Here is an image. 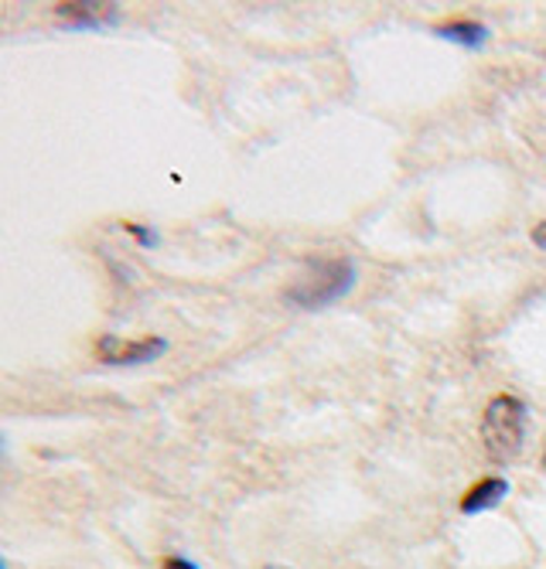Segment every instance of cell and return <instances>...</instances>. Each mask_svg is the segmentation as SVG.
I'll return each instance as SVG.
<instances>
[{
    "mask_svg": "<svg viewBox=\"0 0 546 569\" xmlns=\"http://www.w3.org/2000/svg\"><path fill=\"white\" fill-rule=\"evenodd\" d=\"M509 495V481L506 478H485L478 481L465 498H461V511L465 515H482V511H492V508H499Z\"/></svg>",
    "mask_w": 546,
    "mask_h": 569,
    "instance_id": "5",
    "label": "cell"
},
{
    "mask_svg": "<svg viewBox=\"0 0 546 569\" xmlns=\"http://www.w3.org/2000/svg\"><path fill=\"white\" fill-rule=\"evenodd\" d=\"M437 34H440L444 41H455V44H465V48H482V44H485V38H488V28H485V24H478V21L461 18V21L440 24V28H437Z\"/></svg>",
    "mask_w": 546,
    "mask_h": 569,
    "instance_id": "6",
    "label": "cell"
},
{
    "mask_svg": "<svg viewBox=\"0 0 546 569\" xmlns=\"http://www.w3.org/2000/svg\"><path fill=\"white\" fill-rule=\"evenodd\" d=\"M52 11L69 28H107L120 18V8L103 4V0H66V4H56Z\"/></svg>",
    "mask_w": 546,
    "mask_h": 569,
    "instance_id": "4",
    "label": "cell"
},
{
    "mask_svg": "<svg viewBox=\"0 0 546 569\" xmlns=\"http://www.w3.org/2000/svg\"><path fill=\"white\" fill-rule=\"evenodd\" d=\"M0 569H8V562H4V559H0Z\"/></svg>",
    "mask_w": 546,
    "mask_h": 569,
    "instance_id": "12",
    "label": "cell"
},
{
    "mask_svg": "<svg viewBox=\"0 0 546 569\" xmlns=\"http://www.w3.org/2000/svg\"><path fill=\"white\" fill-rule=\"evenodd\" d=\"M526 402L516 396H495L485 406V417H482V443L488 450L492 460H513L523 447L526 437Z\"/></svg>",
    "mask_w": 546,
    "mask_h": 569,
    "instance_id": "2",
    "label": "cell"
},
{
    "mask_svg": "<svg viewBox=\"0 0 546 569\" xmlns=\"http://www.w3.org/2000/svg\"><path fill=\"white\" fill-rule=\"evenodd\" d=\"M165 569H202V566L191 562L188 556H168V559H165Z\"/></svg>",
    "mask_w": 546,
    "mask_h": 569,
    "instance_id": "8",
    "label": "cell"
},
{
    "mask_svg": "<svg viewBox=\"0 0 546 569\" xmlns=\"http://www.w3.org/2000/svg\"><path fill=\"white\" fill-rule=\"evenodd\" d=\"M168 351V341L151 335V338H137V341H123V338H99L96 341V358L103 366L113 369H130V366H147V361H158Z\"/></svg>",
    "mask_w": 546,
    "mask_h": 569,
    "instance_id": "3",
    "label": "cell"
},
{
    "mask_svg": "<svg viewBox=\"0 0 546 569\" xmlns=\"http://www.w3.org/2000/svg\"><path fill=\"white\" fill-rule=\"evenodd\" d=\"M533 246L546 252V222H539V226L533 229Z\"/></svg>",
    "mask_w": 546,
    "mask_h": 569,
    "instance_id": "9",
    "label": "cell"
},
{
    "mask_svg": "<svg viewBox=\"0 0 546 569\" xmlns=\"http://www.w3.org/2000/svg\"><path fill=\"white\" fill-rule=\"evenodd\" d=\"M123 229L137 239V246H143V249H158L161 246V236L151 229V226H137V222H123Z\"/></svg>",
    "mask_w": 546,
    "mask_h": 569,
    "instance_id": "7",
    "label": "cell"
},
{
    "mask_svg": "<svg viewBox=\"0 0 546 569\" xmlns=\"http://www.w3.org/2000/svg\"><path fill=\"white\" fill-rule=\"evenodd\" d=\"M308 280H297L287 290V303L301 310H321L341 300L356 287V263L349 256H335V260H311Z\"/></svg>",
    "mask_w": 546,
    "mask_h": 569,
    "instance_id": "1",
    "label": "cell"
},
{
    "mask_svg": "<svg viewBox=\"0 0 546 569\" xmlns=\"http://www.w3.org/2000/svg\"><path fill=\"white\" fill-rule=\"evenodd\" d=\"M543 471H546V447H543Z\"/></svg>",
    "mask_w": 546,
    "mask_h": 569,
    "instance_id": "10",
    "label": "cell"
},
{
    "mask_svg": "<svg viewBox=\"0 0 546 569\" xmlns=\"http://www.w3.org/2000/svg\"><path fill=\"white\" fill-rule=\"evenodd\" d=\"M264 569H287V566H264Z\"/></svg>",
    "mask_w": 546,
    "mask_h": 569,
    "instance_id": "11",
    "label": "cell"
}]
</instances>
